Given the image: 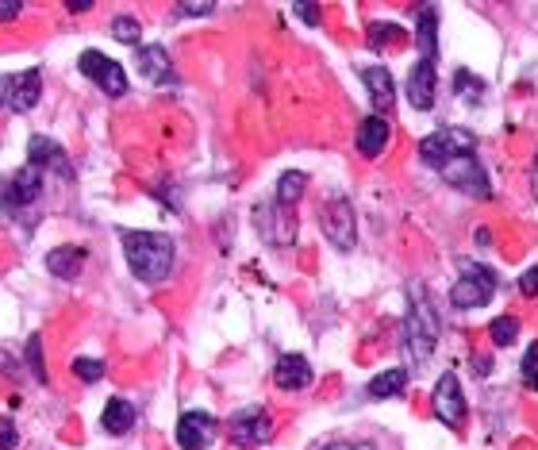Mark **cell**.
I'll use <instances>...</instances> for the list:
<instances>
[{
	"mask_svg": "<svg viewBox=\"0 0 538 450\" xmlns=\"http://www.w3.org/2000/svg\"><path fill=\"white\" fill-rule=\"evenodd\" d=\"M388 120H381V116H369V120H362V127H358V150H362V158H377L381 150L388 146Z\"/></svg>",
	"mask_w": 538,
	"mask_h": 450,
	"instance_id": "ac0fdd59",
	"label": "cell"
},
{
	"mask_svg": "<svg viewBox=\"0 0 538 450\" xmlns=\"http://www.w3.org/2000/svg\"><path fill=\"white\" fill-rule=\"evenodd\" d=\"M112 35H116L120 43H127V47H139L142 27H139V20H132V16H120V20L112 24Z\"/></svg>",
	"mask_w": 538,
	"mask_h": 450,
	"instance_id": "484cf974",
	"label": "cell"
},
{
	"mask_svg": "<svg viewBox=\"0 0 538 450\" xmlns=\"http://www.w3.org/2000/svg\"><path fill=\"white\" fill-rule=\"evenodd\" d=\"M100 423H104V431L108 435H127V431L135 427V408L127 404L123 397H116V401H108V408H104V416H100Z\"/></svg>",
	"mask_w": 538,
	"mask_h": 450,
	"instance_id": "44dd1931",
	"label": "cell"
},
{
	"mask_svg": "<svg viewBox=\"0 0 538 450\" xmlns=\"http://www.w3.org/2000/svg\"><path fill=\"white\" fill-rule=\"evenodd\" d=\"M16 443H20V435H16V423L5 416V420H0V450H16Z\"/></svg>",
	"mask_w": 538,
	"mask_h": 450,
	"instance_id": "4dcf8cb0",
	"label": "cell"
},
{
	"mask_svg": "<svg viewBox=\"0 0 538 450\" xmlns=\"http://www.w3.org/2000/svg\"><path fill=\"white\" fill-rule=\"evenodd\" d=\"M216 439V420L208 412H185L177 420V446L181 450H208Z\"/></svg>",
	"mask_w": 538,
	"mask_h": 450,
	"instance_id": "8fae6325",
	"label": "cell"
},
{
	"mask_svg": "<svg viewBox=\"0 0 538 450\" xmlns=\"http://www.w3.org/2000/svg\"><path fill=\"white\" fill-rule=\"evenodd\" d=\"M466 397H461V381L458 373H442L438 385H435V416L447 423V427H461L466 423Z\"/></svg>",
	"mask_w": 538,
	"mask_h": 450,
	"instance_id": "30bf717a",
	"label": "cell"
},
{
	"mask_svg": "<svg viewBox=\"0 0 538 450\" xmlns=\"http://www.w3.org/2000/svg\"><path fill=\"white\" fill-rule=\"evenodd\" d=\"M496 289H500V281L489 266H480V262H461V277L450 289V305L454 308H485L496 296Z\"/></svg>",
	"mask_w": 538,
	"mask_h": 450,
	"instance_id": "277c9868",
	"label": "cell"
},
{
	"mask_svg": "<svg viewBox=\"0 0 538 450\" xmlns=\"http://www.w3.org/2000/svg\"><path fill=\"white\" fill-rule=\"evenodd\" d=\"M78 70L85 73V78H92L97 81L108 97H123L127 92V73H123V66L120 62H112L108 54H100V50H85L81 59H78Z\"/></svg>",
	"mask_w": 538,
	"mask_h": 450,
	"instance_id": "52a82bcc",
	"label": "cell"
},
{
	"mask_svg": "<svg viewBox=\"0 0 538 450\" xmlns=\"http://www.w3.org/2000/svg\"><path fill=\"white\" fill-rule=\"evenodd\" d=\"M24 12V5H20V0H0V20H16V16H20Z\"/></svg>",
	"mask_w": 538,
	"mask_h": 450,
	"instance_id": "836d02e7",
	"label": "cell"
},
{
	"mask_svg": "<svg viewBox=\"0 0 538 450\" xmlns=\"http://www.w3.org/2000/svg\"><path fill=\"white\" fill-rule=\"evenodd\" d=\"M43 97V73L24 70V73H0V112H16L24 116L39 104Z\"/></svg>",
	"mask_w": 538,
	"mask_h": 450,
	"instance_id": "5b68a950",
	"label": "cell"
},
{
	"mask_svg": "<svg viewBox=\"0 0 538 450\" xmlns=\"http://www.w3.org/2000/svg\"><path fill=\"white\" fill-rule=\"evenodd\" d=\"M27 166H39V170H47V166H54V170H62V146L47 139V135H31L27 143Z\"/></svg>",
	"mask_w": 538,
	"mask_h": 450,
	"instance_id": "ffe728a7",
	"label": "cell"
},
{
	"mask_svg": "<svg viewBox=\"0 0 538 450\" xmlns=\"http://www.w3.org/2000/svg\"><path fill=\"white\" fill-rule=\"evenodd\" d=\"M39 193H43V170H39V166H27V170L8 177L5 204H8V209H24V204H31Z\"/></svg>",
	"mask_w": 538,
	"mask_h": 450,
	"instance_id": "5bb4252c",
	"label": "cell"
},
{
	"mask_svg": "<svg viewBox=\"0 0 538 450\" xmlns=\"http://www.w3.org/2000/svg\"><path fill=\"white\" fill-rule=\"evenodd\" d=\"M404 385H407V370H404V366H396V370H385V373H377V378L369 381V397H374V401L400 397V392H404Z\"/></svg>",
	"mask_w": 538,
	"mask_h": 450,
	"instance_id": "7402d4cb",
	"label": "cell"
},
{
	"mask_svg": "<svg viewBox=\"0 0 538 450\" xmlns=\"http://www.w3.org/2000/svg\"><path fill=\"white\" fill-rule=\"evenodd\" d=\"M407 104L416 112H431L435 108V66L431 62H416L412 73H407Z\"/></svg>",
	"mask_w": 538,
	"mask_h": 450,
	"instance_id": "7c38bea8",
	"label": "cell"
},
{
	"mask_svg": "<svg viewBox=\"0 0 538 450\" xmlns=\"http://www.w3.org/2000/svg\"><path fill=\"white\" fill-rule=\"evenodd\" d=\"M362 81H365V89H369V101H374L377 116L385 120L388 112H393V104H396V85H393V73H388L385 66H365V70H362Z\"/></svg>",
	"mask_w": 538,
	"mask_h": 450,
	"instance_id": "4fadbf2b",
	"label": "cell"
},
{
	"mask_svg": "<svg viewBox=\"0 0 538 450\" xmlns=\"http://www.w3.org/2000/svg\"><path fill=\"white\" fill-rule=\"evenodd\" d=\"M273 381L277 389H285V392H301L311 385V366L304 354H281L273 366Z\"/></svg>",
	"mask_w": 538,
	"mask_h": 450,
	"instance_id": "9a60e30c",
	"label": "cell"
},
{
	"mask_svg": "<svg viewBox=\"0 0 538 450\" xmlns=\"http://www.w3.org/2000/svg\"><path fill=\"white\" fill-rule=\"evenodd\" d=\"M400 39H404V27H396V24H374V27H369V47H374V50L393 47Z\"/></svg>",
	"mask_w": 538,
	"mask_h": 450,
	"instance_id": "d4e9b609",
	"label": "cell"
},
{
	"mask_svg": "<svg viewBox=\"0 0 538 450\" xmlns=\"http://www.w3.org/2000/svg\"><path fill=\"white\" fill-rule=\"evenodd\" d=\"M135 62H139V70H142L146 81H154V85H174V81H177L170 54H165L162 47H139V50H135Z\"/></svg>",
	"mask_w": 538,
	"mask_h": 450,
	"instance_id": "2e32d148",
	"label": "cell"
},
{
	"mask_svg": "<svg viewBox=\"0 0 538 450\" xmlns=\"http://www.w3.org/2000/svg\"><path fill=\"white\" fill-rule=\"evenodd\" d=\"M454 85H458V97L461 101H480V78H469V70H458Z\"/></svg>",
	"mask_w": 538,
	"mask_h": 450,
	"instance_id": "83f0119b",
	"label": "cell"
},
{
	"mask_svg": "<svg viewBox=\"0 0 538 450\" xmlns=\"http://www.w3.org/2000/svg\"><path fill=\"white\" fill-rule=\"evenodd\" d=\"M442 177H447L454 189H461V193H469V197H477V200H489L492 197V185H489V174L480 170V162H477V155H466V158H458V162H450L447 170H442Z\"/></svg>",
	"mask_w": 538,
	"mask_h": 450,
	"instance_id": "9c48e42d",
	"label": "cell"
},
{
	"mask_svg": "<svg viewBox=\"0 0 538 450\" xmlns=\"http://www.w3.org/2000/svg\"><path fill=\"white\" fill-rule=\"evenodd\" d=\"M304 189H308V177L301 170L281 174V181H277V204H281V209H292V204L304 197Z\"/></svg>",
	"mask_w": 538,
	"mask_h": 450,
	"instance_id": "603a6c76",
	"label": "cell"
},
{
	"mask_svg": "<svg viewBox=\"0 0 538 450\" xmlns=\"http://www.w3.org/2000/svg\"><path fill=\"white\" fill-rule=\"evenodd\" d=\"M416 43L423 50V62H431L438 59V12L431 5H423L419 8V24H416Z\"/></svg>",
	"mask_w": 538,
	"mask_h": 450,
	"instance_id": "e0dca14e",
	"label": "cell"
},
{
	"mask_svg": "<svg viewBox=\"0 0 538 450\" xmlns=\"http://www.w3.org/2000/svg\"><path fill=\"white\" fill-rule=\"evenodd\" d=\"M412 305H407V316H404V335H400V350H404V362L407 366H423L427 359L435 354L438 347V316H435V305L427 296L423 285H412Z\"/></svg>",
	"mask_w": 538,
	"mask_h": 450,
	"instance_id": "6da1fadb",
	"label": "cell"
},
{
	"mask_svg": "<svg viewBox=\"0 0 538 450\" xmlns=\"http://www.w3.org/2000/svg\"><path fill=\"white\" fill-rule=\"evenodd\" d=\"M519 293H523V296H538V266H531L523 277H519Z\"/></svg>",
	"mask_w": 538,
	"mask_h": 450,
	"instance_id": "1f68e13d",
	"label": "cell"
},
{
	"mask_svg": "<svg viewBox=\"0 0 538 450\" xmlns=\"http://www.w3.org/2000/svg\"><path fill=\"white\" fill-rule=\"evenodd\" d=\"M320 223H323V235L335 242L339 251H350V247H354L358 228H354V209H350L346 197H331V200L323 204Z\"/></svg>",
	"mask_w": 538,
	"mask_h": 450,
	"instance_id": "8992f818",
	"label": "cell"
},
{
	"mask_svg": "<svg viewBox=\"0 0 538 450\" xmlns=\"http://www.w3.org/2000/svg\"><path fill=\"white\" fill-rule=\"evenodd\" d=\"M531 185H534V200H538V155H534V174H531Z\"/></svg>",
	"mask_w": 538,
	"mask_h": 450,
	"instance_id": "8d00e7d4",
	"label": "cell"
},
{
	"mask_svg": "<svg viewBox=\"0 0 538 450\" xmlns=\"http://www.w3.org/2000/svg\"><path fill=\"white\" fill-rule=\"evenodd\" d=\"M296 16H301L304 24H320V8H311V5H296Z\"/></svg>",
	"mask_w": 538,
	"mask_h": 450,
	"instance_id": "d590c367",
	"label": "cell"
},
{
	"mask_svg": "<svg viewBox=\"0 0 538 450\" xmlns=\"http://www.w3.org/2000/svg\"><path fill=\"white\" fill-rule=\"evenodd\" d=\"M227 435L235 446H258V443H269L273 439V420L266 408H243L235 412L231 423H227Z\"/></svg>",
	"mask_w": 538,
	"mask_h": 450,
	"instance_id": "ba28073f",
	"label": "cell"
},
{
	"mask_svg": "<svg viewBox=\"0 0 538 450\" xmlns=\"http://www.w3.org/2000/svg\"><path fill=\"white\" fill-rule=\"evenodd\" d=\"M177 12L181 16H212L216 5H177Z\"/></svg>",
	"mask_w": 538,
	"mask_h": 450,
	"instance_id": "e575fe53",
	"label": "cell"
},
{
	"mask_svg": "<svg viewBox=\"0 0 538 450\" xmlns=\"http://www.w3.org/2000/svg\"><path fill=\"white\" fill-rule=\"evenodd\" d=\"M27 366L35 373V381H47V370H43V343H39V335H31V343H27Z\"/></svg>",
	"mask_w": 538,
	"mask_h": 450,
	"instance_id": "f1b7e54d",
	"label": "cell"
},
{
	"mask_svg": "<svg viewBox=\"0 0 538 450\" xmlns=\"http://www.w3.org/2000/svg\"><path fill=\"white\" fill-rule=\"evenodd\" d=\"M73 373H78V381L92 385V381L104 378V362L100 359H78V362H73Z\"/></svg>",
	"mask_w": 538,
	"mask_h": 450,
	"instance_id": "4316f807",
	"label": "cell"
},
{
	"mask_svg": "<svg viewBox=\"0 0 538 450\" xmlns=\"http://www.w3.org/2000/svg\"><path fill=\"white\" fill-rule=\"evenodd\" d=\"M47 270L54 273V277H78L81 270H85V251L81 247H58V251H50L47 254Z\"/></svg>",
	"mask_w": 538,
	"mask_h": 450,
	"instance_id": "d6986e66",
	"label": "cell"
},
{
	"mask_svg": "<svg viewBox=\"0 0 538 450\" xmlns=\"http://www.w3.org/2000/svg\"><path fill=\"white\" fill-rule=\"evenodd\" d=\"M315 450H377L374 443H346V439H335V443H323V446H315Z\"/></svg>",
	"mask_w": 538,
	"mask_h": 450,
	"instance_id": "d6a6232c",
	"label": "cell"
},
{
	"mask_svg": "<svg viewBox=\"0 0 538 450\" xmlns=\"http://www.w3.org/2000/svg\"><path fill=\"white\" fill-rule=\"evenodd\" d=\"M523 381L531 389H538V343H531L527 354H523Z\"/></svg>",
	"mask_w": 538,
	"mask_h": 450,
	"instance_id": "f546056e",
	"label": "cell"
},
{
	"mask_svg": "<svg viewBox=\"0 0 538 450\" xmlns=\"http://www.w3.org/2000/svg\"><path fill=\"white\" fill-rule=\"evenodd\" d=\"M489 335H492L496 347H512L519 339V320H515V316H500V320L489 324Z\"/></svg>",
	"mask_w": 538,
	"mask_h": 450,
	"instance_id": "cb8c5ba5",
	"label": "cell"
},
{
	"mask_svg": "<svg viewBox=\"0 0 538 450\" xmlns=\"http://www.w3.org/2000/svg\"><path fill=\"white\" fill-rule=\"evenodd\" d=\"M123 254L127 266L139 281L154 285V281H165L174 270V239L158 235V231H123Z\"/></svg>",
	"mask_w": 538,
	"mask_h": 450,
	"instance_id": "7a4b0ae2",
	"label": "cell"
},
{
	"mask_svg": "<svg viewBox=\"0 0 538 450\" xmlns=\"http://www.w3.org/2000/svg\"><path fill=\"white\" fill-rule=\"evenodd\" d=\"M473 150H477L473 131H466V127H442V131H435V135H427V139L419 143V158L431 166V170L442 174L450 162L473 155Z\"/></svg>",
	"mask_w": 538,
	"mask_h": 450,
	"instance_id": "3957f363",
	"label": "cell"
}]
</instances>
